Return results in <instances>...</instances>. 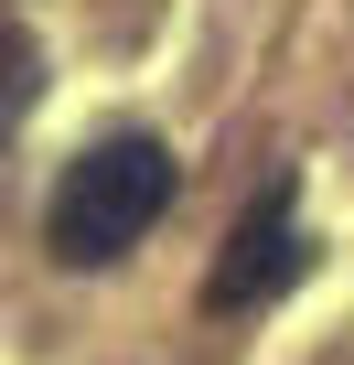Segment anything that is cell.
<instances>
[{
  "mask_svg": "<svg viewBox=\"0 0 354 365\" xmlns=\"http://www.w3.org/2000/svg\"><path fill=\"white\" fill-rule=\"evenodd\" d=\"M301 269H311V237H301V215H290V182H269V194L247 205V226L226 237L204 301H215V312H258V301H279Z\"/></svg>",
  "mask_w": 354,
  "mask_h": 365,
  "instance_id": "cell-2",
  "label": "cell"
},
{
  "mask_svg": "<svg viewBox=\"0 0 354 365\" xmlns=\"http://www.w3.org/2000/svg\"><path fill=\"white\" fill-rule=\"evenodd\" d=\"M33 97H43V54H33L11 22H0V140H11V129L33 118Z\"/></svg>",
  "mask_w": 354,
  "mask_h": 365,
  "instance_id": "cell-3",
  "label": "cell"
},
{
  "mask_svg": "<svg viewBox=\"0 0 354 365\" xmlns=\"http://www.w3.org/2000/svg\"><path fill=\"white\" fill-rule=\"evenodd\" d=\"M161 205H172V150H161L150 129H118V140H97L86 161H65L54 215H43V247H54L65 269H108V258H129V247L161 226Z\"/></svg>",
  "mask_w": 354,
  "mask_h": 365,
  "instance_id": "cell-1",
  "label": "cell"
}]
</instances>
